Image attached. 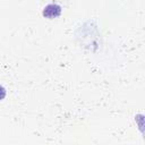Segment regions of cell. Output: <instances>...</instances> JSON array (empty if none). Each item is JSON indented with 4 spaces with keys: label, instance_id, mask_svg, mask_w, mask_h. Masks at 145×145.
<instances>
[{
    "label": "cell",
    "instance_id": "6da1fadb",
    "mask_svg": "<svg viewBox=\"0 0 145 145\" xmlns=\"http://www.w3.org/2000/svg\"><path fill=\"white\" fill-rule=\"evenodd\" d=\"M61 14V6H59L58 3H49L43 8L42 15L46 18H56L58 16H60Z\"/></svg>",
    "mask_w": 145,
    "mask_h": 145
},
{
    "label": "cell",
    "instance_id": "7a4b0ae2",
    "mask_svg": "<svg viewBox=\"0 0 145 145\" xmlns=\"http://www.w3.org/2000/svg\"><path fill=\"white\" fill-rule=\"evenodd\" d=\"M6 95H7V91H6V88H5L2 85H0V101L3 100V99L6 97Z\"/></svg>",
    "mask_w": 145,
    "mask_h": 145
}]
</instances>
